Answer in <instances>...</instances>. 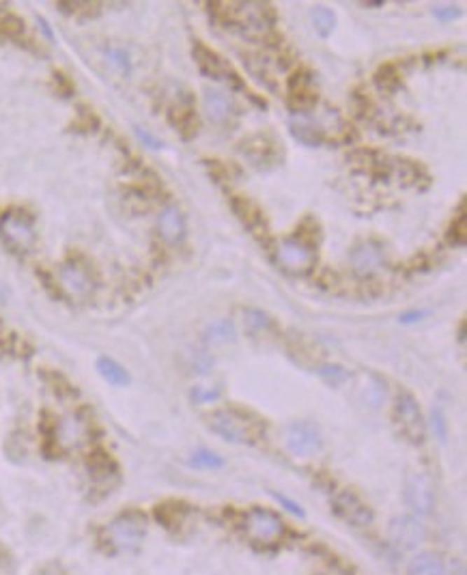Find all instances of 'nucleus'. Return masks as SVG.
<instances>
[{
	"label": "nucleus",
	"instance_id": "12",
	"mask_svg": "<svg viewBox=\"0 0 467 575\" xmlns=\"http://www.w3.org/2000/svg\"><path fill=\"white\" fill-rule=\"evenodd\" d=\"M89 440V422L78 414L63 416L54 427V444L61 450H76Z\"/></svg>",
	"mask_w": 467,
	"mask_h": 575
},
{
	"label": "nucleus",
	"instance_id": "31",
	"mask_svg": "<svg viewBox=\"0 0 467 575\" xmlns=\"http://www.w3.org/2000/svg\"><path fill=\"white\" fill-rule=\"evenodd\" d=\"M218 390L216 388H209V390H205V388H196L194 390V399L198 401V403H209V401H214V399H218Z\"/></svg>",
	"mask_w": 467,
	"mask_h": 575
},
{
	"label": "nucleus",
	"instance_id": "22",
	"mask_svg": "<svg viewBox=\"0 0 467 575\" xmlns=\"http://www.w3.org/2000/svg\"><path fill=\"white\" fill-rule=\"evenodd\" d=\"M97 370L110 386H127L130 384L127 370L119 362H114L112 358H99L97 360Z\"/></svg>",
	"mask_w": 467,
	"mask_h": 575
},
{
	"label": "nucleus",
	"instance_id": "28",
	"mask_svg": "<svg viewBox=\"0 0 467 575\" xmlns=\"http://www.w3.org/2000/svg\"><path fill=\"white\" fill-rule=\"evenodd\" d=\"M465 237H467V218H465V203H461V214L454 218V224H452V242L463 246Z\"/></svg>",
	"mask_w": 467,
	"mask_h": 575
},
{
	"label": "nucleus",
	"instance_id": "26",
	"mask_svg": "<svg viewBox=\"0 0 467 575\" xmlns=\"http://www.w3.org/2000/svg\"><path fill=\"white\" fill-rule=\"evenodd\" d=\"M106 56H108V61H110L116 69H119V71L130 74L132 63H130V54H127L125 50H121V48H108V50H106Z\"/></svg>",
	"mask_w": 467,
	"mask_h": 575
},
{
	"label": "nucleus",
	"instance_id": "23",
	"mask_svg": "<svg viewBox=\"0 0 467 575\" xmlns=\"http://www.w3.org/2000/svg\"><path fill=\"white\" fill-rule=\"evenodd\" d=\"M310 18H312V26H314V31L319 33V37L328 39L334 33L336 15H334L332 9H328V7H314L312 13H310Z\"/></svg>",
	"mask_w": 467,
	"mask_h": 575
},
{
	"label": "nucleus",
	"instance_id": "35",
	"mask_svg": "<svg viewBox=\"0 0 467 575\" xmlns=\"http://www.w3.org/2000/svg\"><path fill=\"white\" fill-rule=\"evenodd\" d=\"M37 575H65V573H63L61 569H58L56 564H50V567H46V569H41V571H39Z\"/></svg>",
	"mask_w": 467,
	"mask_h": 575
},
{
	"label": "nucleus",
	"instance_id": "3",
	"mask_svg": "<svg viewBox=\"0 0 467 575\" xmlns=\"http://www.w3.org/2000/svg\"><path fill=\"white\" fill-rule=\"evenodd\" d=\"M338 117L334 112H323V114H314L312 110L306 112H298L293 119L288 123V130L293 134L295 140H300L302 145L306 147H319L328 140L330 134V125L336 121Z\"/></svg>",
	"mask_w": 467,
	"mask_h": 575
},
{
	"label": "nucleus",
	"instance_id": "34",
	"mask_svg": "<svg viewBox=\"0 0 467 575\" xmlns=\"http://www.w3.org/2000/svg\"><path fill=\"white\" fill-rule=\"evenodd\" d=\"M424 317V312H407L405 317H400L403 324H412V321H420Z\"/></svg>",
	"mask_w": 467,
	"mask_h": 575
},
{
	"label": "nucleus",
	"instance_id": "19",
	"mask_svg": "<svg viewBox=\"0 0 467 575\" xmlns=\"http://www.w3.org/2000/svg\"><path fill=\"white\" fill-rule=\"evenodd\" d=\"M202 108H205V114L209 117V121H214L218 125L228 123L232 114H235V104H232V99L222 91H205Z\"/></svg>",
	"mask_w": 467,
	"mask_h": 575
},
{
	"label": "nucleus",
	"instance_id": "1",
	"mask_svg": "<svg viewBox=\"0 0 467 575\" xmlns=\"http://www.w3.org/2000/svg\"><path fill=\"white\" fill-rule=\"evenodd\" d=\"M220 11L224 26L246 39L265 37L274 22L272 5L265 3H226Z\"/></svg>",
	"mask_w": 467,
	"mask_h": 575
},
{
	"label": "nucleus",
	"instance_id": "6",
	"mask_svg": "<svg viewBox=\"0 0 467 575\" xmlns=\"http://www.w3.org/2000/svg\"><path fill=\"white\" fill-rule=\"evenodd\" d=\"M394 422L400 431V436L412 442V444H422L426 436L424 418L420 412L418 401L410 392H400L396 403H394Z\"/></svg>",
	"mask_w": 467,
	"mask_h": 575
},
{
	"label": "nucleus",
	"instance_id": "13",
	"mask_svg": "<svg viewBox=\"0 0 467 575\" xmlns=\"http://www.w3.org/2000/svg\"><path fill=\"white\" fill-rule=\"evenodd\" d=\"M334 511L338 513V517L347 524L358 526V528H366L372 524V511L351 492H340L334 498Z\"/></svg>",
	"mask_w": 467,
	"mask_h": 575
},
{
	"label": "nucleus",
	"instance_id": "21",
	"mask_svg": "<svg viewBox=\"0 0 467 575\" xmlns=\"http://www.w3.org/2000/svg\"><path fill=\"white\" fill-rule=\"evenodd\" d=\"M407 575H446V564L437 554L422 552L410 560V564H407Z\"/></svg>",
	"mask_w": 467,
	"mask_h": 575
},
{
	"label": "nucleus",
	"instance_id": "14",
	"mask_svg": "<svg viewBox=\"0 0 467 575\" xmlns=\"http://www.w3.org/2000/svg\"><path fill=\"white\" fill-rule=\"evenodd\" d=\"M194 61H196L198 69L209 78L228 80V82L235 80V71H232V67L222 59L218 52L209 50L207 46H202V43L194 46Z\"/></svg>",
	"mask_w": 467,
	"mask_h": 575
},
{
	"label": "nucleus",
	"instance_id": "16",
	"mask_svg": "<svg viewBox=\"0 0 467 575\" xmlns=\"http://www.w3.org/2000/svg\"><path fill=\"white\" fill-rule=\"evenodd\" d=\"M244 155L248 160H252V164L265 168V166H272V164H278L280 160V151L276 147V142L270 140L267 136H252L244 142L242 147Z\"/></svg>",
	"mask_w": 467,
	"mask_h": 575
},
{
	"label": "nucleus",
	"instance_id": "9",
	"mask_svg": "<svg viewBox=\"0 0 467 575\" xmlns=\"http://www.w3.org/2000/svg\"><path fill=\"white\" fill-rule=\"evenodd\" d=\"M58 286L61 291L69 298V300H86L91 298V293L95 291V282L91 278V274L86 272V268L78 265V263H65L56 274Z\"/></svg>",
	"mask_w": 467,
	"mask_h": 575
},
{
	"label": "nucleus",
	"instance_id": "30",
	"mask_svg": "<svg viewBox=\"0 0 467 575\" xmlns=\"http://www.w3.org/2000/svg\"><path fill=\"white\" fill-rule=\"evenodd\" d=\"M433 13H435V18L440 20V22H450V20H454L459 15V9L452 7V5H442V7H435Z\"/></svg>",
	"mask_w": 467,
	"mask_h": 575
},
{
	"label": "nucleus",
	"instance_id": "8",
	"mask_svg": "<svg viewBox=\"0 0 467 575\" xmlns=\"http://www.w3.org/2000/svg\"><path fill=\"white\" fill-rule=\"evenodd\" d=\"M0 237L13 252H31L37 242L35 224L20 212H9L0 218Z\"/></svg>",
	"mask_w": 467,
	"mask_h": 575
},
{
	"label": "nucleus",
	"instance_id": "29",
	"mask_svg": "<svg viewBox=\"0 0 467 575\" xmlns=\"http://www.w3.org/2000/svg\"><path fill=\"white\" fill-rule=\"evenodd\" d=\"M321 373V377H323L330 386H340L342 382H347V373L340 368V366H323L319 370Z\"/></svg>",
	"mask_w": 467,
	"mask_h": 575
},
{
	"label": "nucleus",
	"instance_id": "5",
	"mask_svg": "<svg viewBox=\"0 0 467 575\" xmlns=\"http://www.w3.org/2000/svg\"><path fill=\"white\" fill-rule=\"evenodd\" d=\"M144 534H147V522H144V517L140 513H134V511L119 515L106 530L110 545L121 552L138 548Z\"/></svg>",
	"mask_w": 467,
	"mask_h": 575
},
{
	"label": "nucleus",
	"instance_id": "11",
	"mask_svg": "<svg viewBox=\"0 0 467 575\" xmlns=\"http://www.w3.org/2000/svg\"><path fill=\"white\" fill-rule=\"evenodd\" d=\"M405 502L410 504V508L420 517L433 513L435 492H433L431 480L424 474H418V472L407 474V478H405Z\"/></svg>",
	"mask_w": 467,
	"mask_h": 575
},
{
	"label": "nucleus",
	"instance_id": "4",
	"mask_svg": "<svg viewBox=\"0 0 467 575\" xmlns=\"http://www.w3.org/2000/svg\"><path fill=\"white\" fill-rule=\"evenodd\" d=\"M209 427L232 444H248L256 438V424L235 410H220L209 416Z\"/></svg>",
	"mask_w": 467,
	"mask_h": 575
},
{
	"label": "nucleus",
	"instance_id": "10",
	"mask_svg": "<svg viewBox=\"0 0 467 575\" xmlns=\"http://www.w3.org/2000/svg\"><path fill=\"white\" fill-rule=\"evenodd\" d=\"M286 448L295 457H312L321 450V431L308 420H298L286 429Z\"/></svg>",
	"mask_w": 467,
	"mask_h": 575
},
{
	"label": "nucleus",
	"instance_id": "17",
	"mask_svg": "<svg viewBox=\"0 0 467 575\" xmlns=\"http://www.w3.org/2000/svg\"><path fill=\"white\" fill-rule=\"evenodd\" d=\"M158 233L170 246L179 244L186 237V218L179 207L170 205L162 209V214L158 216Z\"/></svg>",
	"mask_w": 467,
	"mask_h": 575
},
{
	"label": "nucleus",
	"instance_id": "25",
	"mask_svg": "<svg viewBox=\"0 0 467 575\" xmlns=\"http://www.w3.org/2000/svg\"><path fill=\"white\" fill-rule=\"evenodd\" d=\"M190 464L196 466V468H222L224 466L222 457L211 452V450H196L190 457Z\"/></svg>",
	"mask_w": 467,
	"mask_h": 575
},
{
	"label": "nucleus",
	"instance_id": "27",
	"mask_svg": "<svg viewBox=\"0 0 467 575\" xmlns=\"http://www.w3.org/2000/svg\"><path fill=\"white\" fill-rule=\"evenodd\" d=\"M232 334H235V330H232V326L228 321H218L211 326L207 338L214 342H228V340H232Z\"/></svg>",
	"mask_w": 467,
	"mask_h": 575
},
{
	"label": "nucleus",
	"instance_id": "24",
	"mask_svg": "<svg viewBox=\"0 0 467 575\" xmlns=\"http://www.w3.org/2000/svg\"><path fill=\"white\" fill-rule=\"evenodd\" d=\"M244 321H246V328H248L250 332H265V330H270V326H272L270 314H265L263 310H256V308H248V310H246Z\"/></svg>",
	"mask_w": 467,
	"mask_h": 575
},
{
	"label": "nucleus",
	"instance_id": "32",
	"mask_svg": "<svg viewBox=\"0 0 467 575\" xmlns=\"http://www.w3.org/2000/svg\"><path fill=\"white\" fill-rule=\"evenodd\" d=\"M136 136L142 140V142H147V147L151 149H160V140L155 136H151L149 132H142V130H136Z\"/></svg>",
	"mask_w": 467,
	"mask_h": 575
},
{
	"label": "nucleus",
	"instance_id": "18",
	"mask_svg": "<svg viewBox=\"0 0 467 575\" xmlns=\"http://www.w3.org/2000/svg\"><path fill=\"white\" fill-rule=\"evenodd\" d=\"M351 263H354V270L358 274L370 276V274H375V272H379L384 268V252L372 242H364L351 252Z\"/></svg>",
	"mask_w": 467,
	"mask_h": 575
},
{
	"label": "nucleus",
	"instance_id": "7",
	"mask_svg": "<svg viewBox=\"0 0 467 575\" xmlns=\"http://www.w3.org/2000/svg\"><path fill=\"white\" fill-rule=\"evenodd\" d=\"M244 530H246L248 539H252L254 543L274 545L282 539L284 524H282L278 513H274L270 508L256 506V508L248 511L246 520H244Z\"/></svg>",
	"mask_w": 467,
	"mask_h": 575
},
{
	"label": "nucleus",
	"instance_id": "33",
	"mask_svg": "<svg viewBox=\"0 0 467 575\" xmlns=\"http://www.w3.org/2000/svg\"><path fill=\"white\" fill-rule=\"evenodd\" d=\"M433 424H435V431H437V434H440V438L444 440V436H446V431H444V416H442L440 412H435V422H433Z\"/></svg>",
	"mask_w": 467,
	"mask_h": 575
},
{
	"label": "nucleus",
	"instance_id": "15",
	"mask_svg": "<svg viewBox=\"0 0 467 575\" xmlns=\"http://www.w3.org/2000/svg\"><path fill=\"white\" fill-rule=\"evenodd\" d=\"M424 539V530L414 517H396L390 524V541L398 550H414Z\"/></svg>",
	"mask_w": 467,
	"mask_h": 575
},
{
	"label": "nucleus",
	"instance_id": "20",
	"mask_svg": "<svg viewBox=\"0 0 467 575\" xmlns=\"http://www.w3.org/2000/svg\"><path fill=\"white\" fill-rule=\"evenodd\" d=\"M288 93H291V102H293V104L300 108L298 112L310 110V106L316 102L314 89H312V84H310V80H308L306 74H298L293 80H291Z\"/></svg>",
	"mask_w": 467,
	"mask_h": 575
},
{
	"label": "nucleus",
	"instance_id": "2",
	"mask_svg": "<svg viewBox=\"0 0 467 575\" xmlns=\"http://www.w3.org/2000/svg\"><path fill=\"white\" fill-rule=\"evenodd\" d=\"M274 258H276V265L282 272L291 274V276H306L316 265V252H314V248L308 242L300 240V237L282 240L276 246Z\"/></svg>",
	"mask_w": 467,
	"mask_h": 575
}]
</instances>
